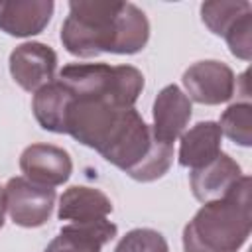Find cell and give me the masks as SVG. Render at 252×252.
Masks as SVG:
<instances>
[{
	"instance_id": "obj_1",
	"label": "cell",
	"mask_w": 252,
	"mask_h": 252,
	"mask_svg": "<svg viewBox=\"0 0 252 252\" xmlns=\"http://www.w3.org/2000/svg\"><path fill=\"white\" fill-rule=\"evenodd\" d=\"M148 18L130 2L73 0L61 26L63 47L85 59L100 53H138L148 43Z\"/></svg>"
},
{
	"instance_id": "obj_2",
	"label": "cell",
	"mask_w": 252,
	"mask_h": 252,
	"mask_svg": "<svg viewBox=\"0 0 252 252\" xmlns=\"http://www.w3.org/2000/svg\"><path fill=\"white\" fill-rule=\"evenodd\" d=\"M252 179H242L220 199L205 203L183 228L185 252H238L252 228Z\"/></svg>"
},
{
	"instance_id": "obj_3",
	"label": "cell",
	"mask_w": 252,
	"mask_h": 252,
	"mask_svg": "<svg viewBox=\"0 0 252 252\" xmlns=\"http://www.w3.org/2000/svg\"><path fill=\"white\" fill-rule=\"evenodd\" d=\"M6 213L12 222L26 228H35L47 222L55 203V189L30 181L28 177H14L4 187Z\"/></svg>"
},
{
	"instance_id": "obj_4",
	"label": "cell",
	"mask_w": 252,
	"mask_h": 252,
	"mask_svg": "<svg viewBox=\"0 0 252 252\" xmlns=\"http://www.w3.org/2000/svg\"><path fill=\"white\" fill-rule=\"evenodd\" d=\"M183 87L189 100L199 104H220L232 98L236 77L220 61H199L183 73Z\"/></svg>"
},
{
	"instance_id": "obj_5",
	"label": "cell",
	"mask_w": 252,
	"mask_h": 252,
	"mask_svg": "<svg viewBox=\"0 0 252 252\" xmlns=\"http://www.w3.org/2000/svg\"><path fill=\"white\" fill-rule=\"evenodd\" d=\"M57 67L55 51L37 41L22 43L10 53V73L12 79L28 93H37L53 81Z\"/></svg>"
},
{
	"instance_id": "obj_6",
	"label": "cell",
	"mask_w": 252,
	"mask_h": 252,
	"mask_svg": "<svg viewBox=\"0 0 252 252\" xmlns=\"http://www.w3.org/2000/svg\"><path fill=\"white\" fill-rule=\"evenodd\" d=\"M191 110V100L179 87H163L154 100V124L150 126L154 140L173 146L189 124Z\"/></svg>"
},
{
	"instance_id": "obj_7",
	"label": "cell",
	"mask_w": 252,
	"mask_h": 252,
	"mask_svg": "<svg viewBox=\"0 0 252 252\" xmlns=\"http://www.w3.org/2000/svg\"><path fill=\"white\" fill-rule=\"evenodd\" d=\"M20 169L33 183L57 187L69 179L73 161L63 148L51 144H32L20 156Z\"/></svg>"
},
{
	"instance_id": "obj_8",
	"label": "cell",
	"mask_w": 252,
	"mask_h": 252,
	"mask_svg": "<svg viewBox=\"0 0 252 252\" xmlns=\"http://www.w3.org/2000/svg\"><path fill=\"white\" fill-rule=\"evenodd\" d=\"M240 179H242L240 165L230 156L220 152L215 159H211L203 167L191 169L189 183L197 201L211 203L224 197Z\"/></svg>"
},
{
	"instance_id": "obj_9",
	"label": "cell",
	"mask_w": 252,
	"mask_h": 252,
	"mask_svg": "<svg viewBox=\"0 0 252 252\" xmlns=\"http://www.w3.org/2000/svg\"><path fill=\"white\" fill-rule=\"evenodd\" d=\"M110 213H112L110 199L94 187L73 185L59 197L57 217L71 224L102 222V220H108Z\"/></svg>"
},
{
	"instance_id": "obj_10",
	"label": "cell",
	"mask_w": 252,
	"mask_h": 252,
	"mask_svg": "<svg viewBox=\"0 0 252 252\" xmlns=\"http://www.w3.org/2000/svg\"><path fill=\"white\" fill-rule=\"evenodd\" d=\"M51 0L0 2V30L14 37H30L43 32L53 16Z\"/></svg>"
},
{
	"instance_id": "obj_11",
	"label": "cell",
	"mask_w": 252,
	"mask_h": 252,
	"mask_svg": "<svg viewBox=\"0 0 252 252\" xmlns=\"http://www.w3.org/2000/svg\"><path fill=\"white\" fill-rule=\"evenodd\" d=\"M116 224L110 220L94 224L67 222L47 244L45 252H100V248L116 236Z\"/></svg>"
},
{
	"instance_id": "obj_12",
	"label": "cell",
	"mask_w": 252,
	"mask_h": 252,
	"mask_svg": "<svg viewBox=\"0 0 252 252\" xmlns=\"http://www.w3.org/2000/svg\"><path fill=\"white\" fill-rule=\"evenodd\" d=\"M222 132L217 122H199L189 132L181 136L179 144V165L183 167H203L220 154Z\"/></svg>"
},
{
	"instance_id": "obj_13",
	"label": "cell",
	"mask_w": 252,
	"mask_h": 252,
	"mask_svg": "<svg viewBox=\"0 0 252 252\" xmlns=\"http://www.w3.org/2000/svg\"><path fill=\"white\" fill-rule=\"evenodd\" d=\"M252 12V4L246 0H220V2H203L201 4V20L215 33L222 35L234 26L238 18Z\"/></svg>"
},
{
	"instance_id": "obj_14",
	"label": "cell",
	"mask_w": 252,
	"mask_h": 252,
	"mask_svg": "<svg viewBox=\"0 0 252 252\" xmlns=\"http://www.w3.org/2000/svg\"><path fill=\"white\" fill-rule=\"evenodd\" d=\"M219 128L230 142L242 148H250L252 146V106L250 102L244 100V102L230 104L222 112Z\"/></svg>"
},
{
	"instance_id": "obj_15",
	"label": "cell",
	"mask_w": 252,
	"mask_h": 252,
	"mask_svg": "<svg viewBox=\"0 0 252 252\" xmlns=\"http://www.w3.org/2000/svg\"><path fill=\"white\" fill-rule=\"evenodd\" d=\"M114 252H169V248L158 230L134 228L120 238Z\"/></svg>"
},
{
	"instance_id": "obj_16",
	"label": "cell",
	"mask_w": 252,
	"mask_h": 252,
	"mask_svg": "<svg viewBox=\"0 0 252 252\" xmlns=\"http://www.w3.org/2000/svg\"><path fill=\"white\" fill-rule=\"evenodd\" d=\"M228 49L242 61H250L252 57V12L244 14L234 22V26L224 33Z\"/></svg>"
},
{
	"instance_id": "obj_17",
	"label": "cell",
	"mask_w": 252,
	"mask_h": 252,
	"mask_svg": "<svg viewBox=\"0 0 252 252\" xmlns=\"http://www.w3.org/2000/svg\"><path fill=\"white\" fill-rule=\"evenodd\" d=\"M4 215H6V201H4V189L0 187V228L4 224Z\"/></svg>"
}]
</instances>
